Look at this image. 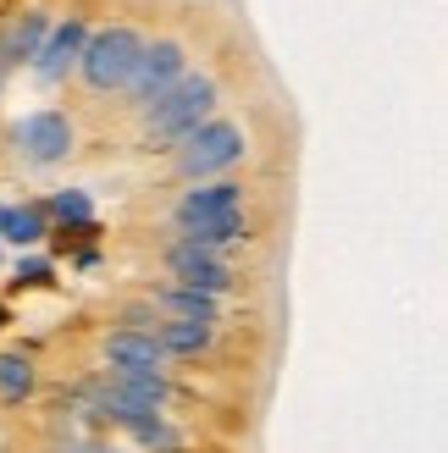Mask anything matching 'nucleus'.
<instances>
[{
  "label": "nucleus",
  "instance_id": "nucleus-8",
  "mask_svg": "<svg viewBox=\"0 0 448 453\" xmlns=\"http://www.w3.org/2000/svg\"><path fill=\"white\" fill-rule=\"evenodd\" d=\"M105 365L111 371H166V354H161V343H155L150 332H139V326H122V332H111L105 337Z\"/></svg>",
  "mask_w": 448,
  "mask_h": 453
},
{
  "label": "nucleus",
  "instance_id": "nucleus-13",
  "mask_svg": "<svg viewBox=\"0 0 448 453\" xmlns=\"http://www.w3.org/2000/svg\"><path fill=\"white\" fill-rule=\"evenodd\" d=\"M250 226H243V211H228V216H199V221H183V243H199V249H221V243H238Z\"/></svg>",
  "mask_w": 448,
  "mask_h": 453
},
{
  "label": "nucleus",
  "instance_id": "nucleus-20",
  "mask_svg": "<svg viewBox=\"0 0 448 453\" xmlns=\"http://www.w3.org/2000/svg\"><path fill=\"white\" fill-rule=\"evenodd\" d=\"M0 321H6V310H0Z\"/></svg>",
  "mask_w": 448,
  "mask_h": 453
},
{
  "label": "nucleus",
  "instance_id": "nucleus-16",
  "mask_svg": "<svg viewBox=\"0 0 448 453\" xmlns=\"http://www.w3.org/2000/svg\"><path fill=\"white\" fill-rule=\"evenodd\" d=\"M50 216L61 226H73V233H89V226H95V205H89V194H78V188H61L50 199Z\"/></svg>",
  "mask_w": 448,
  "mask_h": 453
},
{
  "label": "nucleus",
  "instance_id": "nucleus-7",
  "mask_svg": "<svg viewBox=\"0 0 448 453\" xmlns=\"http://www.w3.org/2000/svg\"><path fill=\"white\" fill-rule=\"evenodd\" d=\"M83 39H89V28H83V17H66V22H50V34H44V44H39V56H34V73H39V83H61L66 73H78Z\"/></svg>",
  "mask_w": 448,
  "mask_h": 453
},
{
  "label": "nucleus",
  "instance_id": "nucleus-19",
  "mask_svg": "<svg viewBox=\"0 0 448 453\" xmlns=\"http://www.w3.org/2000/svg\"><path fill=\"white\" fill-rule=\"evenodd\" d=\"M66 453H111V448H95V442H83V448H66Z\"/></svg>",
  "mask_w": 448,
  "mask_h": 453
},
{
  "label": "nucleus",
  "instance_id": "nucleus-10",
  "mask_svg": "<svg viewBox=\"0 0 448 453\" xmlns=\"http://www.w3.org/2000/svg\"><path fill=\"white\" fill-rule=\"evenodd\" d=\"M238 199H243L238 183H205V188H189L183 199H177V226H183V221H199V216H228V211H238Z\"/></svg>",
  "mask_w": 448,
  "mask_h": 453
},
{
  "label": "nucleus",
  "instance_id": "nucleus-15",
  "mask_svg": "<svg viewBox=\"0 0 448 453\" xmlns=\"http://www.w3.org/2000/svg\"><path fill=\"white\" fill-rule=\"evenodd\" d=\"M50 226H44V211L39 205H17V211H0V238L17 243V249H34Z\"/></svg>",
  "mask_w": 448,
  "mask_h": 453
},
{
  "label": "nucleus",
  "instance_id": "nucleus-9",
  "mask_svg": "<svg viewBox=\"0 0 448 453\" xmlns=\"http://www.w3.org/2000/svg\"><path fill=\"white\" fill-rule=\"evenodd\" d=\"M44 34H50V17H44V12L12 17L6 28H0V78H6L12 66H22V61H34L39 44H44Z\"/></svg>",
  "mask_w": 448,
  "mask_h": 453
},
{
  "label": "nucleus",
  "instance_id": "nucleus-4",
  "mask_svg": "<svg viewBox=\"0 0 448 453\" xmlns=\"http://www.w3.org/2000/svg\"><path fill=\"white\" fill-rule=\"evenodd\" d=\"M189 73V50L177 39H155V44H144V56H139V66H133V78H127V88L122 95H133V105H155L166 95V88Z\"/></svg>",
  "mask_w": 448,
  "mask_h": 453
},
{
  "label": "nucleus",
  "instance_id": "nucleus-18",
  "mask_svg": "<svg viewBox=\"0 0 448 453\" xmlns=\"http://www.w3.org/2000/svg\"><path fill=\"white\" fill-rule=\"evenodd\" d=\"M12 282H17V288H44V282H50V260H39V255L17 260V265H12Z\"/></svg>",
  "mask_w": 448,
  "mask_h": 453
},
{
  "label": "nucleus",
  "instance_id": "nucleus-6",
  "mask_svg": "<svg viewBox=\"0 0 448 453\" xmlns=\"http://www.w3.org/2000/svg\"><path fill=\"white\" fill-rule=\"evenodd\" d=\"M166 265H172V277L183 282V288H199V293H228L233 288V265L216 255V249H199V243H183L177 238L172 249H166Z\"/></svg>",
  "mask_w": 448,
  "mask_h": 453
},
{
  "label": "nucleus",
  "instance_id": "nucleus-5",
  "mask_svg": "<svg viewBox=\"0 0 448 453\" xmlns=\"http://www.w3.org/2000/svg\"><path fill=\"white\" fill-rule=\"evenodd\" d=\"M12 139L34 166H56V161H66V150H73V122H66L61 111H34V117L17 122Z\"/></svg>",
  "mask_w": 448,
  "mask_h": 453
},
{
  "label": "nucleus",
  "instance_id": "nucleus-2",
  "mask_svg": "<svg viewBox=\"0 0 448 453\" xmlns=\"http://www.w3.org/2000/svg\"><path fill=\"white\" fill-rule=\"evenodd\" d=\"M139 56H144V39L117 22V28H105V34H89V39H83L78 73H83V83L95 88V95H122L127 78H133V66H139Z\"/></svg>",
  "mask_w": 448,
  "mask_h": 453
},
{
  "label": "nucleus",
  "instance_id": "nucleus-3",
  "mask_svg": "<svg viewBox=\"0 0 448 453\" xmlns=\"http://www.w3.org/2000/svg\"><path fill=\"white\" fill-rule=\"evenodd\" d=\"M243 161V127L238 122H199L177 144V172L183 177H216Z\"/></svg>",
  "mask_w": 448,
  "mask_h": 453
},
{
  "label": "nucleus",
  "instance_id": "nucleus-17",
  "mask_svg": "<svg viewBox=\"0 0 448 453\" xmlns=\"http://www.w3.org/2000/svg\"><path fill=\"white\" fill-rule=\"evenodd\" d=\"M34 393V365L22 354H0V398L17 403V398H28Z\"/></svg>",
  "mask_w": 448,
  "mask_h": 453
},
{
  "label": "nucleus",
  "instance_id": "nucleus-11",
  "mask_svg": "<svg viewBox=\"0 0 448 453\" xmlns=\"http://www.w3.org/2000/svg\"><path fill=\"white\" fill-rule=\"evenodd\" d=\"M155 304H166L177 321H221V299L216 293H199V288H183V282H166L161 293H155Z\"/></svg>",
  "mask_w": 448,
  "mask_h": 453
},
{
  "label": "nucleus",
  "instance_id": "nucleus-1",
  "mask_svg": "<svg viewBox=\"0 0 448 453\" xmlns=\"http://www.w3.org/2000/svg\"><path fill=\"white\" fill-rule=\"evenodd\" d=\"M216 105V78L183 73L155 105H144V150H177L199 122H211Z\"/></svg>",
  "mask_w": 448,
  "mask_h": 453
},
{
  "label": "nucleus",
  "instance_id": "nucleus-12",
  "mask_svg": "<svg viewBox=\"0 0 448 453\" xmlns=\"http://www.w3.org/2000/svg\"><path fill=\"white\" fill-rule=\"evenodd\" d=\"M150 337H155V343H161V354L172 359V354H205L216 332H211L205 321H155Z\"/></svg>",
  "mask_w": 448,
  "mask_h": 453
},
{
  "label": "nucleus",
  "instance_id": "nucleus-14",
  "mask_svg": "<svg viewBox=\"0 0 448 453\" xmlns=\"http://www.w3.org/2000/svg\"><path fill=\"white\" fill-rule=\"evenodd\" d=\"M122 432L139 442V448H150V453H183V448H189V437L177 432L166 415H139V420H127Z\"/></svg>",
  "mask_w": 448,
  "mask_h": 453
}]
</instances>
